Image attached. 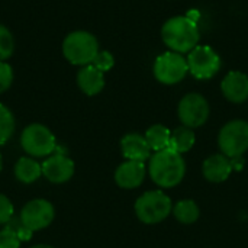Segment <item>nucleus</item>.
<instances>
[{
  "label": "nucleus",
  "instance_id": "obj_1",
  "mask_svg": "<svg viewBox=\"0 0 248 248\" xmlns=\"http://www.w3.org/2000/svg\"><path fill=\"white\" fill-rule=\"evenodd\" d=\"M148 169L153 182L164 189L177 186L186 174V163L182 154L173 151L171 148L151 155Z\"/></svg>",
  "mask_w": 248,
  "mask_h": 248
},
{
  "label": "nucleus",
  "instance_id": "obj_2",
  "mask_svg": "<svg viewBox=\"0 0 248 248\" xmlns=\"http://www.w3.org/2000/svg\"><path fill=\"white\" fill-rule=\"evenodd\" d=\"M161 36L164 44L174 52H190L198 45L199 29L193 19L176 16L164 23Z\"/></svg>",
  "mask_w": 248,
  "mask_h": 248
},
{
  "label": "nucleus",
  "instance_id": "obj_3",
  "mask_svg": "<svg viewBox=\"0 0 248 248\" xmlns=\"http://www.w3.org/2000/svg\"><path fill=\"white\" fill-rule=\"evenodd\" d=\"M99 52V44L93 33L87 31L70 32L62 41V55L73 65H89Z\"/></svg>",
  "mask_w": 248,
  "mask_h": 248
},
{
  "label": "nucleus",
  "instance_id": "obj_4",
  "mask_svg": "<svg viewBox=\"0 0 248 248\" xmlns=\"http://www.w3.org/2000/svg\"><path fill=\"white\" fill-rule=\"evenodd\" d=\"M20 147L29 157L42 158L54 154L58 144L49 128L42 124H31L22 131Z\"/></svg>",
  "mask_w": 248,
  "mask_h": 248
},
{
  "label": "nucleus",
  "instance_id": "obj_5",
  "mask_svg": "<svg viewBox=\"0 0 248 248\" xmlns=\"http://www.w3.org/2000/svg\"><path fill=\"white\" fill-rule=\"evenodd\" d=\"M173 211L171 199L161 190H150L141 195L135 202V214L144 224H158Z\"/></svg>",
  "mask_w": 248,
  "mask_h": 248
},
{
  "label": "nucleus",
  "instance_id": "obj_6",
  "mask_svg": "<svg viewBox=\"0 0 248 248\" xmlns=\"http://www.w3.org/2000/svg\"><path fill=\"white\" fill-rule=\"evenodd\" d=\"M218 144L228 158H240L248 150V122L237 119L228 122L219 132Z\"/></svg>",
  "mask_w": 248,
  "mask_h": 248
},
{
  "label": "nucleus",
  "instance_id": "obj_7",
  "mask_svg": "<svg viewBox=\"0 0 248 248\" xmlns=\"http://www.w3.org/2000/svg\"><path fill=\"white\" fill-rule=\"evenodd\" d=\"M55 218L54 205L45 199H32L26 202L20 211L19 219L29 231L36 232L48 228Z\"/></svg>",
  "mask_w": 248,
  "mask_h": 248
},
{
  "label": "nucleus",
  "instance_id": "obj_8",
  "mask_svg": "<svg viewBox=\"0 0 248 248\" xmlns=\"http://www.w3.org/2000/svg\"><path fill=\"white\" fill-rule=\"evenodd\" d=\"M189 71L199 80H208L214 77L221 68L219 55L208 45H196L187 57Z\"/></svg>",
  "mask_w": 248,
  "mask_h": 248
},
{
  "label": "nucleus",
  "instance_id": "obj_9",
  "mask_svg": "<svg viewBox=\"0 0 248 248\" xmlns=\"http://www.w3.org/2000/svg\"><path fill=\"white\" fill-rule=\"evenodd\" d=\"M187 71V60L174 51L161 54L154 64V76L163 84H176L182 81Z\"/></svg>",
  "mask_w": 248,
  "mask_h": 248
},
{
  "label": "nucleus",
  "instance_id": "obj_10",
  "mask_svg": "<svg viewBox=\"0 0 248 248\" xmlns=\"http://www.w3.org/2000/svg\"><path fill=\"white\" fill-rule=\"evenodd\" d=\"M179 118L187 128L202 126L209 116V105L202 94L190 93L186 94L179 103Z\"/></svg>",
  "mask_w": 248,
  "mask_h": 248
},
{
  "label": "nucleus",
  "instance_id": "obj_11",
  "mask_svg": "<svg viewBox=\"0 0 248 248\" xmlns=\"http://www.w3.org/2000/svg\"><path fill=\"white\" fill-rule=\"evenodd\" d=\"M60 150L61 148L57 147L55 153L46 157L45 161L41 164L42 176L54 185L67 183L74 176V171H76L74 161L64 151H60Z\"/></svg>",
  "mask_w": 248,
  "mask_h": 248
},
{
  "label": "nucleus",
  "instance_id": "obj_12",
  "mask_svg": "<svg viewBox=\"0 0 248 248\" xmlns=\"http://www.w3.org/2000/svg\"><path fill=\"white\" fill-rule=\"evenodd\" d=\"M145 179V166L141 161L126 160L115 171V182L122 189H135Z\"/></svg>",
  "mask_w": 248,
  "mask_h": 248
},
{
  "label": "nucleus",
  "instance_id": "obj_13",
  "mask_svg": "<svg viewBox=\"0 0 248 248\" xmlns=\"http://www.w3.org/2000/svg\"><path fill=\"white\" fill-rule=\"evenodd\" d=\"M234 169V161L224 154H214L203 163L202 171L208 182L221 183L225 182Z\"/></svg>",
  "mask_w": 248,
  "mask_h": 248
},
{
  "label": "nucleus",
  "instance_id": "obj_14",
  "mask_svg": "<svg viewBox=\"0 0 248 248\" xmlns=\"http://www.w3.org/2000/svg\"><path fill=\"white\" fill-rule=\"evenodd\" d=\"M121 150L126 160L144 163L145 160L151 158V148L145 137L137 132L126 134L121 140Z\"/></svg>",
  "mask_w": 248,
  "mask_h": 248
},
{
  "label": "nucleus",
  "instance_id": "obj_15",
  "mask_svg": "<svg viewBox=\"0 0 248 248\" xmlns=\"http://www.w3.org/2000/svg\"><path fill=\"white\" fill-rule=\"evenodd\" d=\"M224 96L232 103H243L248 99V77L244 73L231 71L221 84Z\"/></svg>",
  "mask_w": 248,
  "mask_h": 248
},
{
  "label": "nucleus",
  "instance_id": "obj_16",
  "mask_svg": "<svg viewBox=\"0 0 248 248\" xmlns=\"http://www.w3.org/2000/svg\"><path fill=\"white\" fill-rule=\"evenodd\" d=\"M77 84L80 90L87 96L99 94L105 87V76L94 65L89 64L78 70L77 73Z\"/></svg>",
  "mask_w": 248,
  "mask_h": 248
},
{
  "label": "nucleus",
  "instance_id": "obj_17",
  "mask_svg": "<svg viewBox=\"0 0 248 248\" xmlns=\"http://www.w3.org/2000/svg\"><path fill=\"white\" fill-rule=\"evenodd\" d=\"M42 176V166L33 157H20L15 164V177L25 185L36 182Z\"/></svg>",
  "mask_w": 248,
  "mask_h": 248
},
{
  "label": "nucleus",
  "instance_id": "obj_18",
  "mask_svg": "<svg viewBox=\"0 0 248 248\" xmlns=\"http://www.w3.org/2000/svg\"><path fill=\"white\" fill-rule=\"evenodd\" d=\"M144 137H145L151 151L158 153V151L170 148L171 131L169 128H166L164 125H153L151 128L147 129Z\"/></svg>",
  "mask_w": 248,
  "mask_h": 248
},
{
  "label": "nucleus",
  "instance_id": "obj_19",
  "mask_svg": "<svg viewBox=\"0 0 248 248\" xmlns=\"http://www.w3.org/2000/svg\"><path fill=\"white\" fill-rule=\"evenodd\" d=\"M196 137L195 132L192 131V128L187 126H179L171 132V138H170V148L179 154L187 153L193 145H195Z\"/></svg>",
  "mask_w": 248,
  "mask_h": 248
},
{
  "label": "nucleus",
  "instance_id": "obj_20",
  "mask_svg": "<svg viewBox=\"0 0 248 248\" xmlns=\"http://www.w3.org/2000/svg\"><path fill=\"white\" fill-rule=\"evenodd\" d=\"M171 212H173L174 218L185 225H190V224L196 222L199 219V215H201L199 206L196 205L195 201H190V199H185V201L177 202L173 206Z\"/></svg>",
  "mask_w": 248,
  "mask_h": 248
},
{
  "label": "nucleus",
  "instance_id": "obj_21",
  "mask_svg": "<svg viewBox=\"0 0 248 248\" xmlns=\"http://www.w3.org/2000/svg\"><path fill=\"white\" fill-rule=\"evenodd\" d=\"M16 129V121L12 110L0 103V145H4Z\"/></svg>",
  "mask_w": 248,
  "mask_h": 248
},
{
  "label": "nucleus",
  "instance_id": "obj_22",
  "mask_svg": "<svg viewBox=\"0 0 248 248\" xmlns=\"http://www.w3.org/2000/svg\"><path fill=\"white\" fill-rule=\"evenodd\" d=\"M15 51V38L9 28L0 23V61H7Z\"/></svg>",
  "mask_w": 248,
  "mask_h": 248
},
{
  "label": "nucleus",
  "instance_id": "obj_23",
  "mask_svg": "<svg viewBox=\"0 0 248 248\" xmlns=\"http://www.w3.org/2000/svg\"><path fill=\"white\" fill-rule=\"evenodd\" d=\"M22 240L19 238L17 232L6 225L3 230H0V248H19Z\"/></svg>",
  "mask_w": 248,
  "mask_h": 248
},
{
  "label": "nucleus",
  "instance_id": "obj_24",
  "mask_svg": "<svg viewBox=\"0 0 248 248\" xmlns=\"http://www.w3.org/2000/svg\"><path fill=\"white\" fill-rule=\"evenodd\" d=\"M92 65H94L102 73H106V71H109L115 65V58H113V55L109 51H99L97 55L94 57Z\"/></svg>",
  "mask_w": 248,
  "mask_h": 248
},
{
  "label": "nucleus",
  "instance_id": "obj_25",
  "mask_svg": "<svg viewBox=\"0 0 248 248\" xmlns=\"http://www.w3.org/2000/svg\"><path fill=\"white\" fill-rule=\"evenodd\" d=\"M13 83V68L7 61H0V94L7 92Z\"/></svg>",
  "mask_w": 248,
  "mask_h": 248
},
{
  "label": "nucleus",
  "instance_id": "obj_26",
  "mask_svg": "<svg viewBox=\"0 0 248 248\" xmlns=\"http://www.w3.org/2000/svg\"><path fill=\"white\" fill-rule=\"evenodd\" d=\"M13 214H15L13 203L10 202V199L6 195L0 193V225L9 224L10 219L13 218Z\"/></svg>",
  "mask_w": 248,
  "mask_h": 248
},
{
  "label": "nucleus",
  "instance_id": "obj_27",
  "mask_svg": "<svg viewBox=\"0 0 248 248\" xmlns=\"http://www.w3.org/2000/svg\"><path fill=\"white\" fill-rule=\"evenodd\" d=\"M29 248H54L52 246H48V244H36V246H32Z\"/></svg>",
  "mask_w": 248,
  "mask_h": 248
},
{
  "label": "nucleus",
  "instance_id": "obj_28",
  "mask_svg": "<svg viewBox=\"0 0 248 248\" xmlns=\"http://www.w3.org/2000/svg\"><path fill=\"white\" fill-rule=\"evenodd\" d=\"M1 169H3V160H1V154H0V171H1Z\"/></svg>",
  "mask_w": 248,
  "mask_h": 248
}]
</instances>
